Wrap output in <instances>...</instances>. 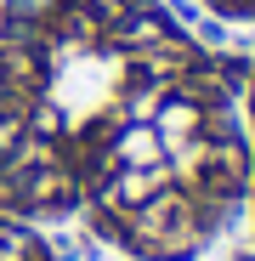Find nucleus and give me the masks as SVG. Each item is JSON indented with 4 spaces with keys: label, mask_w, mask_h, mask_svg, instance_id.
Segmentation results:
<instances>
[{
    "label": "nucleus",
    "mask_w": 255,
    "mask_h": 261,
    "mask_svg": "<svg viewBox=\"0 0 255 261\" xmlns=\"http://www.w3.org/2000/svg\"><path fill=\"white\" fill-rule=\"evenodd\" d=\"M244 193V102L164 0H0V216L182 261Z\"/></svg>",
    "instance_id": "f257e3e1"
},
{
    "label": "nucleus",
    "mask_w": 255,
    "mask_h": 261,
    "mask_svg": "<svg viewBox=\"0 0 255 261\" xmlns=\"http://www.w3.org/2000/svg\"><path fill=\"white\" fill-rule=\"evenodd\" d=\"M0 261H51L46 239L17 216H0Z\"/></svg>",
    "instance_id": "f03ea898"
},
{
    "label": "nucleus",
    "mask_w": 255,
    "mask_h": 261,
    "mask_svg": "<svg viewBox=\"0 0 255 261\" xmlns=\"http://www.w3.org/2000/svg\"><path fill=\"white\" fill-rule=\"evenodd\" d=\"M244 137H249V204H255V74H249V91H244Z\"/></svg>",
    "instance_id": "7ed1b4c3"
},
{
    "label": "nucleus",
    "mask_w": 255,
    "mask_h": 261,
    "mask_svg": "<svg viewBox=\"0 0 255 261\" xmlns=\"http://www.w3.org/2000/svg\"><path fill=\"white\" fill-rule=\"evenodd\" d=\"M199 6H210L216 17H233V23H255V0H199Z\"/></svg>",
    "instance_id": "20e7f679"
}]
</instances>
